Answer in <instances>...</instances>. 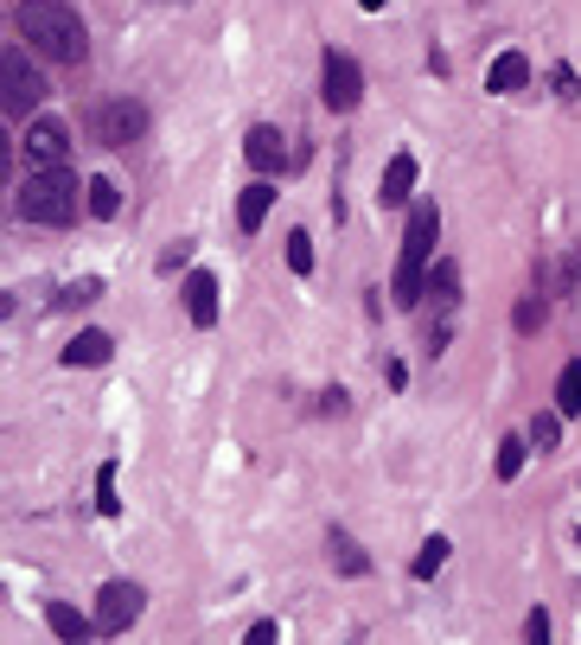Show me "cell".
<instances>
[{
  "label": "cell",
  "instance_id": "8992f818",
  "mask_svg": "<svg viewBox=\"0 0 581 645\" xmlns=\"http://www.w3.org/2000/svg\"><path fill=\"white\" fill-rule=\"evenodd\" d=\"M90 129H97L102 148H128V141H141V129H148V109L128 103V97H122V103H102Z\"/></svg>",
  "mask_w": 581,
  "mask_h": 645
},
{
  "label": "cell",
  "instance_id": "3957f363",
  "mask_svg": "<svg viewBox=\"0 0 581 645\" xmlns=\"http://www.w3.org/2000/svg\"><path fill=\"white\" fill-rule=\"evenodd\" d=\"M13 211H20L26 224H51V231L71 224V218H77V173H64V167H39V173H26Z\"/></svg>",
  "mask_w": 581,
  "mask_h": 645
},
{
  "label": "cell",
  "instance_id": "9c48e42d",
  "mask_svg": "<svg viewBox=\"0 0 581 645\" xmlns=\"http://www.w3.org/2000/svg\"><path fill=\"white\" fill-rule=\"evenodd\" d=\"M409 192H415V154H390L383 185H378V205L397 211V205H409Z\"/></svg>",
  "mask_w": 581,
  "mask_h": 645
},
{
  "label": "cell",
  "instance_id": "7a4b0ae2",
  "mask_svg": "<svg viewBox=\"0 0 581 645\" xmlns=\"http://www.w3.org/2000/svg\"><path fill=\"white\" fill-rule=\"evenodd\" d=\"M434 236H441V211H434V205H409L403 256H397V275H390V294H397V308H415V301H422V282H429V256H434Z\"/></svg>",
  "mask_w": 581,
  "mask_h": 645
},
{
  "label": "cell",
  "instance_id": "52a82bcc",
  "mask_svg": "<svg viewBox=\"0 0 581 645\" xmlns=\"http://www.w3.org/2000/svg\"><path fill=\"white\" fill-rule=\"evenodd\" d=\"M64 154H71V129L58 122V115H39L32 129H26V167L39 173V167H64Z\"/></svg>",
  "mask_w": 581,
  "mask_h": 645
},
{
  "label": "cell",
  "instance_id": "e0dca14e",
  "mask_svg": "<svg viewBox=\"0 0 581 645\" xmlns=\"http://www.w3.org/2000/svg\"><path fill=\"white\" fill-rule=\"evenodd\" d=\"M83 205H90V218H116V211H122L116 180H90V185H83Z\"/></svg>",
  "mask_w": 581,
  "mask_h": 645
},
{
  "label": "cell",
  "instance_id": "d6986e66",
  "mask_svg": "<svg viewBox=\"0 0 581 645\" xmlns=\"http://www.w3.org/2000/svg\"><path fill=\"white\" fill-rule=\"evenodd\" d=\"M524 447H531L524 435H505V441H499V480H518V473H524Z\"/></svg>",
  "mask_w": 581,
  "mask_h": 645
},
{
  "label": "cell",
  "instance_id": "5b68a950",
  "mask_svg": "<svg viewBox=\"0 0 581 645\" xmlns=\"http://www.w3.org/2000/svg\"><path fill=\"white\" fill-rule=\"evenodd\" d=\"M320 97H327V109H358V97H364V71H358V58L327 52V64H320Z\"/></svg>",
  "mask_w": 581,
  "mask_h": 645
},
{
  "label": "cell",
  "instance_id": "ba28073f",
  "mask_svg": "<svg viewBox=\"0 0 581 645\" xmlns=\"http://www.w3.org/2000/svg\"><path fill=\"white\" fill-rule=\"evenodd\" d=\"M134 614H141V588L134 582H109L97 594V633H122Z\"/></svg>",
  "mask_w": 581,
  "mask_h": 645
},
{
  "label": "cell",
  "instance_id": "7402d4cb",
  "mask_svg": "<svg viewBox=\"0 0 581 645\" xmlns=\"http://www.w3.org/2000/svg\"><path fill=\"white\" fill-rule=\"evenodd\" d=\"M288 269H294V275L313 269V236H307V231H288Z\"/></svg>",
  "mask_w": 581,
  "mask_h": 645
},
{
  "label": "cell",
  "instance_id": "83f0119b",
  "mask_svg": "<svg viewBox=\"0 0 581 645\" xmlns=\"http://www.w3.org/2000/svg\"><path fill=\"white\" fill-rule=\"evenodd\" d=\"M358 7H364V13H378V7H383V0H358Z\"/></svg>",
  "mask_w": 581,
  "mask_h": 645
},
{
  "label": "cell",
  "instance_id": "cb8c5ba5",
  "mask_svg": "<svg viewBox=\"0 0 581 645\" xmlns=\"http://www.w3.org/2000/svg\"><path fill=\"white\" fill-rule=\"evenodd\" d=\"M332 556H339V568H345V575H364V568H371V563H364V550H358L352 537H332Z\"/></svg>",
  "mask_w": 581,
  "mask_h": 645
},
{
  "label": "cell",
  "instance_id": "44dd1931",
  "mask_svg": "<svg viewBox=\"0 0 581 645\" xmlns=\"http://www.w3.org/2000/svg\"><path fill=\"white\" fill-rule=\"evenodd\" d=\"M562 422H569V415H537V422H531V441H537V454H550V447H557V441H562Z\"/></svg>",
  "mask_w": 581,
  "mask_h": 645
},
{
  "label": "cell",
  "instance_id": "277c9868",
  "mask_svg": "<svg viewBox=\"0 0 581 645\" xmlns=\"http://www.w3.org/2000/svg\"><path fill=\"white\" fill-rule=\"evenodd\" d=\"M39 97H46V78L26 64L20 46H7V52H0V109L20 122L26 109H39Z\"/></svg>",
  "mask_w": 581,
  "mask_h": 645
},
{
  "label": "cell",
  "instance_id": "9a60e30c",
  "mask_svg": "<svg viewBox=\"0 0 581 645\" xmlns=\"http://www.w3.org/2000/svg\"><path fill=\"white\" fill-rule=\"evenodd\" d=\"M109 352H116V345H109V333H77L71 345H64V364H71V371H77V364H102Z\"/></svg>",
  "mask_w": 581,
  "mask_h": 645
},
{
  "label": "cell",
  "instance_id": "30bf717a",
  "mask_svg": "<svg viewBox=\"0 0 581 645\" xmlns=\"http://www.w3.org/2000/svg\"><path fill=\"white\" fill-rule=\"evenodd\" d=\"M186 313H192V326H211L218 320V275H204V269L186 275Z\"/></svg>",
  "mask_w": 581,
  "mask_h": 645
},
{
  "label": "cell",
  "instance_id": "5bb4252c",
  "mask_svg": "<svg viewBox=\"0 0 581 645\" xmlns=\"http://www.w3.org/2000/svg\"><path fill=\"white\" fill-rule=\"evenodd\" d=\"M243 154H250L256 173H276V167H281V134H276V129H250Z\"/></svg>",
  "mask_w": 581,
  "mask_h": 645
},
{
  "label": "cell",
  "instance_id": "4fadbf2b",
  "mask_svg": "<svg viewBox=\"0 0 581 645\" xmlns=\"http://www.w3.org/2000/svg\"><path fill=\"white\" fill-rule=\"evenodd\" d=\"M46 626L58 633V639H71V645H77L83 633H90V626H97V619H83L71 601H46Z\"/></svg>",
  "mask_w": 581,
  "mask_h": 645
},
{
  "label": "cell",
  "instance_id": "484cf974",
  "mask_svg": "<svg viewBox=\"0 0 581 645\" xmlns=\"http://www.w3.org/2000/svg\"><path fill=\"white\" fill-rule=\"evenodd\" d=\"M524 633H531V639H550V614H543V607H537V614L524 619Z\"/></svg>",
  "mask_w": 581,
  "mask_h": 645
},
{
  "label": "cell",
  "instance_id": "ac0fdd59",
  "mask_svg": "<svg viewBox=\"0 0 581 645\" xmlns=\"http://www.w3.org/2000/svg\"><path fill=\"white\" fill-rule=\"evenodd\" d=\"M557 410H562V415H581V359L562 364V377H557Z\"/></svg>",
  "mask_w": 581,
  "mask_h": 645
},
{
  "label": "cell",
  "instance_id": "ffe728a7",
  "mask_svg": "<svg viewBox=\"0 0 581 645\" xmlns=\"http://www.w3.org/2000/svg\"><path fill=\"white\" fill-rule=\"evenodd\" d=\"M441 563H448V537H429L422 550H415V563H409V568H415V582H429Z\"/></svg>",
  "mask_w": 581,
  "mask_h": 645
},
{
  "label": "cell",
  "instance_id": "2e32d148",
  "mask_svg": "<svg viewBox=\"0 0 581 645\" xmlns=\"http://www.w3.org/2000/svg\"><path fill=\"white\" fill-rule=\"evenodd\" d=\"M422 294H434V308H454L460 301V269L454 262H434V275L422 282Z\"/></svg>",
  "mask_w": 581,
  "mask_h": 645
},
{
  "label": "cell",
  "instance_id": "4316f807",
  "mask_svg": "<svg viewBox=\"0 0 581 645\" xmlns=\"http://www.w3.org/2000/svg\"><path fill=\"white\" fill-rule=\"evenodd\" d=\"M276 633H281L276 619H256V626H250V645H269V639H276Z\"/></svg>",
  "mask_w": 581,
  "mask_h": 645
},
{
  "label": "cell",
  "instance_id": "7c38bea8",
  "mask_svg": "<svg viewBox=\"0 0 581 645\" xmlns=\"http://www.w3.org/2000/svg\"><path fill=\"white\" fill-rule=\"evenodd\" d=\"M269 205H276V185H269V180L243 185V199H237V224H243V236H256V231H262V218H269Z\"/></svg>",
  "mask_w": 581,
  "mask_h": 645
},
{
  "label": "cell",
  "instance_id": "8fae6325",
  "mask_svg": "<svg viewBox=\"0 0 581 645\" xmlns=\"http://www.w3.org/2000/svg\"><path fill=\"white\" fill-rule=\"evenodd\" d=\"M524 83H531V58H524V52H499V58H492V71H485V90L511 97V90H524Z\"/></svg>",
  "mask_w": 581,
  "mask_h": 645
},
{
  "label": "cell",
  "instance_id": "d4e9b609",
  "mask_svg": "<svg viewBox=\"0 0 581 645\" xmlns=\"http://www.w3.org/2000/svg\"><path fill=\"white\" fill-rule=\"evenodd\" d=\"M543 326V301H518V333H537Z\"/></svg>",
  "mask_w": 581,
  "mask_h": 645
},
{
  "label": "cell",
  "instance_id": "603a6c76",
  "mask_svg": "<svg viewBox=\"0 0 581 645\" xmlns=\"http://www.w3.org/2000/svg\"><path fill=\"white\" fill-rule=\"evenodd\" d=\"M97 512L102 517L122 512V498H116V466H102V473H97Z\"/></svg>",
  "mask_w": 581,
  "mask_h": 645
},
{
  "label": "cell",
  "instance_id": "6da1fadb",
  "mask_svg": "<svg viewBox=\"0 0 581 645\" xmlns=\"http://www.w3.org/2000/svg\"><path fill=\"white\" fill-rule=\"evenodd\" d=\"M20 39L39 58H58V64H83V52H90L83 20L64 0H20Z\"/></svg>",
  "mask_w": 581,
  "mask_h": 645
}]
</instances>
